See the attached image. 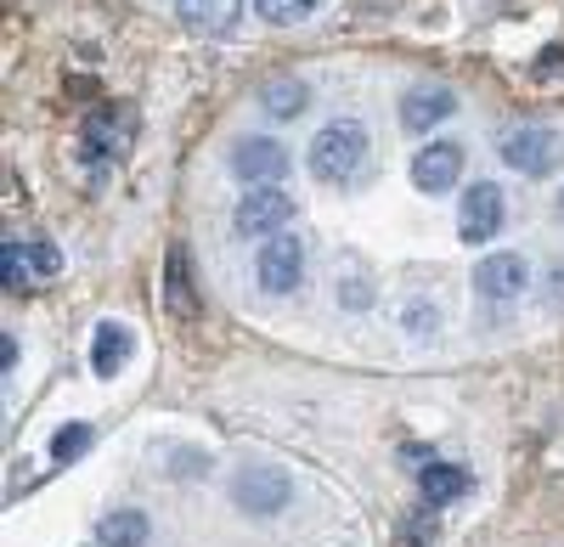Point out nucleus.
Instances as JSON below:
<instances>
[{
    "label": "nucleus",
    "instance_id": "9b49d317",
    "mask_svg": "<svg viewBox=\"0 0 564 547\" xmlns=\"http://www.w3.org/2000/svg\"><path fill=\"white\" fill-rule=\"evenodd\" d=\"M175 18L198 34H231L243 18V0H175Z\"/></svg>",
    "mask_w": 564,
    "mask_h": 547
},
{
    "label": "nucleus",
    "instance_id": "2eb2a0df",
    "mask_svg": "<svg viewBox=\"0 0 564 547\" xmlns=\"http://www.w3.org/2000/svg\"><path fill=\"white\" fill-rule=\"evenodd\" d=\"M463 491H468V469H457V463H430L423 469V496H430V508L457 503Z\"/></svg>",
    "mask_w": 564,
    "mask_h": 547
},
{
    "label": "nucleus",
    "instance_id": "0eeeda50",
    "mask_svg": "<svg viewBox=\"0 0 564 547\" xmlns=\"http://www.w3.org/2000/svg\"><path fill=\"white\" fill-rule=\"evenodd\" d=\"M463 175V147L457 142H430L412 158V187L417 193H452Z\"/></svg>",
    "mask_w": 564,
    "mask_h": 547
},
{
    "label": "nucleus",
    "instance_id": "6e6552de",
    "mask_svg": "<svg viewBox=\"0 0 564 547\" xmlns=\"http://www.w3.org/2000/svg\"><path fill=\"white\" fill-rule=\"evenodd\" d=\"M231 169L243 180H282L289 175V147L271 142V135H249V142H238V153H231Z\"/></svg>",
    "mask_w": 564,
    "mask_h": 547
},
{
    "label": "nucleus",
    "instance_id": "9d476101",
    "mask_svg": "<svg viewBox=\"0 0 564 547\" xmlns=\"http://www.w3.org/2000/svg\"><path fill=\"white\" fill-rule=\"evenodd\" d=\"M525 283H531V271H525L520 254H486V260L475 265V288H480L486 299H513Z\"/></svg>",
    "mask_w": 564,
    "mask_h": 547
},
{
    "label": "nucleus",
    "instance_id": "b1692460",
    "mask_svg": "<svg viewBox=\"0 0 564 547\" xmlns=\"http://www.w3.org/2000/svg\"><path fill=\"white\" fill-rule=\"evenodd\" d=\"M553 215H558V220H564V193H558V204H553Z\"/></svg>",
    "mask_w": 564,
    "mask_h": 547
},
{
    "label": "nucleus",
    "instance_id": "6ab92c4d",
    "mask_svg": "<svg viewBox=\"0 0 564 547\" xmlns=\"http://www.w3.org/2000/svg\"><path fill=\"white\" fill-rule=\"evenodd\" d=\"M0 271H7V294H23L29 271H23V243H18V238L0 243Z\"/></svg>",
    "mask_w": 564,
    "mask_h": 547
},
{
    "label": "nucleus",
    "instance_id": "4468645a",
    "mask_svg": "<svg viewBox=\"0 0 564 547\" xmlns=\"http://www.w3.org/2000/svg\"><path fill=\"white\" fill-rule=\"evenodd\" d=\"M102 547H148V514L141 508H119V514H108L102 519Z\"/></svg>",
    "mask_w": 564,
    "mask_h": 547
},
{
    "label": "nucleus",
    "instance_id": "20e7f679",
    "mask_svg": "<svg viewBox=\"0 0 564 547\" xmlns=\"http://www.w3.org/2000/svg\"><path fill=\"white\" fill-rule=\"evenodd\" d=\"M294 220V198L282 193V187H260L238 204V215H231V226H238L243 238H276L282 226Z\"/></svg>",
    "mask_w": 564,
    "mask_h": 547
},
{
    "label": "nucleus",
    "instance_id": "4be33fe9",
    "mask_svg": "<svg viewBox=\"0 0 564 547\" xmlns=\"http://www.w3.org/2000/svg\"><path fill=\"white\" fill-rule=\"evenodd\" d=\"M0 368H7V373L18 368V344H12V333H7V339H0Z\"/></svg>",
    "mask_w": 564,
    "mask_h": 547
},
{
    "label": "nucleus",
    "instance_id": "39448f33",
    "mask_svg": "<svg viewBox=\"0 0 564 547\" xmlns=\"http://www.w3.org/2000/svg\"><path fill=\"white\" fill-rule=\"evenodd\" d=\"M254 271H260V288H265V294H289V288H300V277H305V249H300V238H289V232L265 238Z\"/></svg>",
    "mask_w": 564,
    "mask_h": 547
},
{
    "label": "nucleus",
    "instance_id": "1a4fd4ad",
    "mask_svg": "<svg viewBox=\"0 0 564 547\" xmlns=\"http://www.w3.org/2000/svg\"><path fill=\"white\" fill-rule=\"evenodd\" d=\"M457 113V97L446 85H412L406 97H401V124L412 130V135H423L430 124H441V119H452Z\"/></svg>",
    "mask_w": 564,
    "mask_h": 547
},
{
    "label": "nucleus",
    "instance_id": "a211bd4d",
    "mask_svg": "<svg viewBox=\"0 0 564 547\" xmlns=\"http://www.w3.org/2000/svg\"><path fill=\"white\" fill-rule=\"evenodd\" d=\"M85 446H90V424H68V429L52 435V458H57V463H74Z\"/></svg>",
    "mask_w": 564,
    "mask_h": 547
},
{
    "label": "nucleus",
    "instance_id": "f3484780",
    "mask_svg": "<svg viewBox=\"0 0 564 547\" xmlns=\"http://www.w3.org/2000/svg\"><path fill=\"white\" fill-rule=\"evenodd\" d=\"M254 12L271 18V23H300L316 12V0H254Z\"/></svg>",
    "mask_w": 564,
    "mask_h": 547
},
{
    "label": "nucleus",
    "instance_id": "5701e85b",
    "mask_svg": "<svg viewBox=\"0 0 564 547\" xmlns=\"http://www.w3.org/2000/svg\"><path fill=\"white\" fill-rule=\"evenodd\" d=\"M547 288H553V299L564 305V265H553V277H547Z\"/></svg>",
    "mask_w": 564,
    "mask_h": 547
},
{
    "label": "nucleus",
    "instance_id": "412c9836",
    "mask_svg": "<svg viewBox=\"0 0 564 547\" xmlns=\"http://www.w3.org/2000/svg\"><path fill=\"white\" fill-rule=\"evenodd\" d=\"M558 68H564V52H558V45H547V52H542V68H536V74H542V79H553Z\"/></svg>",
    "mask_w": 564,
    "mask_h": 547
},
{
    "label": "nucleus",
    "instance_id": "f03ea898",
    "mask_svg": "<svg viewBox=\"0 0 564 547\" xmlns=\"http://www.w3.org/2000/svg\"><path fill=\"white\" fill-rule=\"evenodd\" d=\"M289 496H294V480L282 469H271V463H254V469H243L238 480H231V503H238L243 514H260V519L282 514Z\"/></svg>",
    "mask_w": 564,
    "mask_h": 547
},
{
    "label": "nucleus",
    "instance_id": "7ed1b4c3",
    "mask_svg": "<svg viewBox=\"0 0 564 547\" xmlns=\"http://www.w3.org/2000/svg\"><path fill=\"white\" fill-rule=\"evenodd\" d=\"M558 153H564V147H558V135H553L547 124H520V130L502 142V164L520 169V175H547V169L558 164Z\"/></svg>",
    "mask_w": 564,
    "mask_h": 547
},
{
    "label": "nucleus",
    "instance_id": "423d86ee",
    "mask_svg": "<svg viewBox=\"0 0 564 547\" xmlns=\"http://www.w3.org/2000/svg\"><path fill=\"white\" fill-rule=\"evenodd\" d=\"M457 232H463V243H491L502 232V193L491 187V180H475V187L463 193Z\"/></svg>",
    "mask_w": 564,
    "mask_h": 547
},
{
    "label": "nucleus",
    "instance_id": "f257e3e1",
    "mask_svg": "<svg viewBox=\"0 0 564 547\" xmlns=\"http://www.w3.org/2000/svg\"><path fill=\"white\" fill-rule=\"evenodd\" d=\"M361 153H367V130L356 119H334V124H322L316 130V142H311V175L316 180H350L361 169Z\"/></svg>",
    "mask_w": 564,
    "mask_h": 547
},
{
    "label": "nucleus",
    "instance_id": "f8f14e48",
    "mask_svg": "<svg viewBox=\"0 0 564 547\" xmlns=\"http://www.w3.org/2000/svg\"><path fill=\"white\" fill-rule=\"evenodd\" d=\"M124 355H130V333L119 322H102L97 328V344H90V368H97V379H113L124 368Z\"/></svg>",
    "mask_w": 564,
    "mask_h": 547
},
{
    "label": "nucleus",
    "instance_id": "aec40b11",
    "mask_svg": "<svg viewBox=\"0 0 564 547\" xmlns=\"http://www.w3.org/2000/svg\"><path fill=\"white\" fill-rule=\"evenodd\" d=\"M29 260H34V271H45V277H52V271L63 265V254H57L52 243H45V238H34V243H29Z\"/></svg>",
    "mask_w": 564,
    "mask_h": 547
},
{
    "label": "nucleus",
    "instance_id": "ddd939ff",
    "mask_svg": "<svg viewBox=\"0 0 564 547\" xmlns=\"http://www.w3.org/2000/svg\"><path fill=\"white\" fill-rule=\"evenodd\" d=\"M164 299L175 316H198V299H193V283H186V249L175 243L170 260H164Z\"/></svg>",
    "mask_w": 564,
    "mask_h": 547
},
{
    "label": "nucleus",
    "instance_id": "dca6fc26",
    "mask_svg": "<svg viewBox=\"0 0 564 547\" xmlns=\"http://www.w3.org/2000/svg\"><path fill=\"white\" fill-rule=\"evenodd\" d=\"M260 108H265L271 119H300V113H305V85H300V79H271V85L260 90Z\"/></svg>",
    "mask_w": 564,
    "mask_h": 547
}]
</instances>
